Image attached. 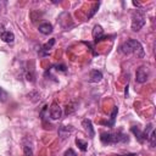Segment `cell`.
<instances>
[{"mask_svg": "<svg viewBox=\"0 0 156 156\" xmlns=\"http://www.w3.org/2000/svg\"><path fill=\"white\" fill-rule=\"evenodd\" d=\"M102 79V73L98 69H93L90 71L89 73V82H93V83H98Z\"/></svg>", "mask_w": 156, "mask_h": 156, "instance_id": "cell-11", "label": "cell"}, {"mask_svg": "<svg viewBox=\"0 0 156 156\" xmlns=\"http://www.w3.org/2000/svg\"><path fill=\"white\" fill-rule=\"evenodd\" d=\"M82 126L84 127V129H85V132L88 133L89 138H94V136H95V130H94V128H93V123H91L90 119H88V118L83 119V121H82Z\"/></svg>", "mask_w": 156, "mask_h": 156, "instance_id": "cell-8", "label": "cell"}, {"mask_svg": "<svg viewBox=\"0 0 156 156\" xmlns=\"http://www.w3.org/2000/svg\"><path fill=\"white\" fill-rule=\"evenodd\" d=\"M130 130H132V133L135 135V138L138 139V141H139V143H144V141H146V140H147V138H146V135L144 134V132H141L138 127H132V128H130Z\"/></svg>", "mask_w": 156, "mask_h": 156, "instance_id": "cell-10", "label": "cell"}, {"mask_svg": "<svg viewBox=\"0 0 156 156\" xmlns=\"http://www.w3.org/2000/svg\"><path fill=\"white\" fill-rule=\"evenodd\" d=\"M73 132V127L72 126H61L58 128V135L62 140H65L71 133Z\"/></svg>", "mask_w": 156, "mask_h": 156, "instance_id": "cell-9", "label": "cell"}, {"mask_svg": "<svg viewBox=\"0 0 156 156\" xmlns=\"http://www.w3.org/2000/svg\"><path fill=\"white\" fill-rule=\"evenodd\" d=\"M100 140L102 144H116V143H126L129 140L128 135L123 134L122 132L117 133H101Z\"/></svg>", "mask_w": 156, "mask_h": 156, "instance_id": "cell-2", "label": "cell"}, {"mask_svg": "<svg viewBox=\"0 0 156 156\" xmlns=\"http://www.w3.org/2000/svg\"><path fill=\"white\" fill-rule=\"evenodd\" d=\"M0 38H1L5 43H9V44L13 43V40H15L13 33L10 32V30H5L2 26H0Z\"/></svg>", "mask_w": 156, "mask_h": 156, "instance_id": "cell-6", "label": "cell"}, {"mask_svg": "<svg viewBox=\"0 0 156 156\" xmlns=\"http://www.w3.org/2000/svg\"><path fill=\"white\" fill-rule=\"evenodd\" d=\"M133 5H134V6H140V4H139V2H135V1H133Z\"/></svg>", "mask_w": 156, "mask_h": 156, "instance_id": "cell-22", "label": "cell"}, {"mask_svg": "<svg viewBox=\"0 0 156 156\" xmlns=\"http://www.w3.org/2000/svg\"><path fill=\"white\" fill-rule=\"evenodd\" d=\"M149 78V69L145 67V66H140L138 69H136V73H135V79L138 83H145Z\"/></svg>", "mask_w": 156, "mask_h": 156, "instance_id": "cell-4", "label": "cell"}, {"mask_svg": "<svg viewBox=\"0 0 156 156\" xmlns=\"http://www.w3.org/2000/svg\"><path fill=\"white\" fill-rule=\"evenodd\" d=\"M6 99H7V93H6V91L0 87V101H1V102H4Z\"/></svg>", "mask_w": 156, "mask_h": 156, "instance_id": "cell-18", "label": "cell"}, {"mask_svg": "<svg viewBox=\"0 0 156 156\" xmlns=\"http://www.w3.org/2000/svg\"><path fill=\"white\" fill-rule=\"evenodd\" d=\"M117 112H118V108H117V106H115L113 110H112V113H111V121L106 123L107 126H111V127H112V126L115 124V119H116V115H117Z\"/></svg>", "mask_w": 156, "mask_h": 156, "instance_id": "cell-15", "label": "cell"}, {"mask_svg": "<svg viewBox=\"0 0 156 156\" xmlns=\"http://www.w3.org/2000/svg\"><path fill=\"white\" fill-rule=\"evenodd\" d=\"M99 6H100V2H98V4H95L94 6H93V9L90 10V12L88 13V18H91L94 15H95V12L98 11V9H99Z\"/></svg>", "mask_w": 156, "mask_h": 156, "instance_id": "cell-17", "label": "cell"}, {"mask_svg": "<svg viewBox=\"0 0 156 156\" xmlns=\"http://www.w3.org/2000/svg\"><path fill=\"white\" fill-rule=\"evenodd\" d=\"M93 38H94V41H95V43H99V41L105 40V39L107 38V37L104 34V29H102L101 26H99V24L94 26V29H93Z\"/></svg>", "mask_w": 156, "mask_h": 156, "instance_id": "cell-5", "label": "cell"}, {"mask_svg": "<svg viewBox=\"0 0 156 156\" xmlns=\"http://www.w3.org/2000/svg\"><path fill=\"white\" fill-rule=\"evenodd\" d=\"M56 69H57V71H62V72H65V71H66V66H65V65H60V66L57 65V66H56Z\"/></svg>", "mask_w": 156, "mask_h": 156, "instance_id": "cell-21", "label": "cell"}, {"mask_svg": "<svg viewBox=\"0 0 156 156\" xmlns=\"http://www.w3.org/2000/svg\"><path fill=\"white\" fill-rule=\"evenodd\" d=\"M54 44H55V38H52V39H50V41H48L46 44H44L41 49H43L44 51H46V54H48V51H49V50H50V49H51V48L54 46Z\"/></svg>", "mask_w": 156, "mask_h": 156, "instance_id": "cell-16", "label": "cell"}, {"mask_svg": "<svg viewBox=\"0 0 156 156\" xmlns=\"http://www.w3.org/2000/svg\"><path fill=\"white\" fill-rule=\"evenodd\" d=\"M63 156H77V154L74 152V150H73V149H68V150H66V151H65Z\"/></svg>", "mask_w": 156, "mask_h": 156, "instance_id": "cell-20", "label": "cell"}, {"mask_svg": "<svg viewBox=\"0 0 156 156\" xmlns=\"http://www.w3.org/2000/svg\"><path fill=\"white\" fill-rule=\"evenodd\" d=\"M76 144H77V146L82 150V151H87L88 150V143L87 141H84V140H82V139H76Z\"/></svg>", "mask_w": 156, "mask_h": 156, "instance_id": "cell-13", "label": "cell"}, {"mask_svg": "<svg viewBox=\"0 0 156 156\" xmlns=\"http://www.w3.org/2000/svg\"><path fill=\"white\" fill-rule=\"evenodd\" d=\"M39 32L41 33V34H50L51 32H52V26L49 23V22H45V23H41L40 26H39Z\"/></svg>", "mask_w": 156, "mask_h": 156, "instance_id": "cell-12", "label": "cell"}, {"mask_svg": "<svg viewBox=\"0 0 156 156\" xmlns=\"http://www.w3.org/2000/svg\"><path fill=\"white\" fill-rule=\"evenodd\" d=\"M147 141L150 143V146H151V147H155V144H156V133H155L154 129H152L151 133L149 134V136H147Z\"/></svg>", "mask_w": 156, "mask_h": 156, "instance_id": "cell-14", "label": "cell"}, {"mask_svg": "<svg viewBox=\"0 0 156 156\" xmlns=\"http://www.w3.org/2000/svg\"><path fill=\"white\" fill-rule=\"evenodd\" d=\"M121 52L123 54H134L136 55L138 57H144L145 56V52H144V49H143V45L135 40V39H129L127 41H124L121 48H119Z\"/></svg>", "mask_w": 156, "mask_h": 156, "instance_id": "cell-1", "label": "cell"}, {"mask_svg": "<svg viewBox=\"0 0 156 156\" xmlns=\"http://www.w3.org/2000/svg\"><path fill=\"white\" fill-rule=\"evenodd\" d=\"M62 116V108L60 107V105H57L56 102H54L50 107V117L52 119H60Z\"/></svg>", "mask_w": 156, "mask_h": 156, "instance_id": "cell-7", "label": "cell"}, {"mask_svg": "<svg viewBox=\"0 0 156 156\" xmlns=\"http://www.w3.org/2000/svg\"><path fill=\"white\" fill-rule=\"evenodd\" d=\"M23 152H24V156H32L33 152H32V149L29 146H23Z\"/></svg>", "mask_w": 156, "mask_h": 156, "instance_id": "cell-19", "label": "cell"}, {"mask_svg": "<svg viewBox=\"0 0 156 156\" xmlns=\"http://www.w3.org/2000/svg\"><path fill=\"white\" fill-rule=\"evenodd\" d=\"M145 22H146V20H145V15L143 11L135 10L132 13V30H134V32L140 30L145 26Z\"/></svg>", "mask_w": 156, "mask_h": 156, "instance_id": "cell-3", "label": "cell"}]
</instances>
